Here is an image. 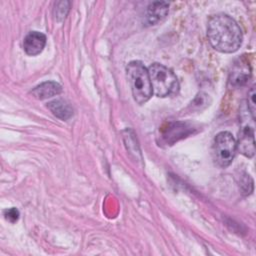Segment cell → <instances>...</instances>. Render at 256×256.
I'll use <instances>...</instances> for the list:
<instances>
[{"label": "cell", "instance_id": "obj_5", "mask_svg": "<svg viewBox=\"0 0 256 256\" xmlns=\"http://www.w3.org/2000/svg\"><path fill=\"white\" fill-rule=\"evenodd\" d=\"M251 77V67L249 61L245 57L239 58L230 73L229 83L234 87H241L245 85Z\"/></svg>", "mask_w": 256, "mask_h": 256}, {"label": "cell", "instance_id": "obj_6", "mask_svg": "<svg viewBox=\"0 0 256 256\" xmlns=\"http://www.w3.org/2000/svg\"><path fill=\"white\" fill-rule=\"evenodd\" d=\"M237 149L241 154L246 157H253L255 154V142H254V130L250 126L242 127L239 132Z\"/></svg>", "mask_w": 256, "mask_h": 256}, {"label": "cell", "instance_id": "obj_2", "mask_svg": "<svg viewBox=\"0 0 256 256\" xmlns=\"http://www.w3.org/2000/svg\"><path fill=\"white\" fill-rule=\"evenodd\" d=\"M126 72L134 100L138 104H144L153 94L148 69L140 61H131Z\"/></svg>", "mask_w": 256, "mask_h": 256}, {"label": "cell", "instance_id": "obj_1", "mask_svg": "<svg viewBox=\"0 0 256 256\" xmlns=\"http://www.w3.org/2000/svg\"><path fill=\"white\" fill-rule=\"evenodd\" d=\"M207 36L213 48L222 53H233L242 43V31L239 25L232 17L223 13L210 18Z\"/></svg>", "mask_w": 256, "mask_h": 256}, {"label": "cell", "instance_id": "obj_4", "mask_svg": "<svg viewBox=\"0 0 256 256\" xmlns=\"http://www.w3.org/2000/svg\"><path fill=\"white\" fill-rule=\"evenodd\" d=\"M236 140L230 132L223 131L216 135L212 145L214 161L220 167H227L231 164L236 154Z\"/></svg>", "mask_w": 256, "mask_h": 256}, {"label": "cell", "instance_id": "obj_13", "mask_svg": "<svg viewBox=\"0 0 256 256\" xmlns=\"http://www.w3.org/2000/svg\"><path fill=\"white\" fill-rule=\"evenodd\" d=\"M4 215H5V218L10 222H15L19 218V212L16 208H10L5 210Z\"/></svg>", "mask_w": 256, "mask_h": 256}, {"label": "cell", "instance_id": "obj_9", "mask_svg": "<svg viewBox=\"0 0 256 256\" xmlns=\"http://www.w3.org/2000/svg\"><path fill=\"white\" fill-rule=\"evenodd\" d=\"M62 92V87L60 84L54 81H47L43 82L40 85L36 86L32 91L31 94L40 100L50 98L52 96H56Z\"/></svg>", "mask_w": 256, "mask_h": 256}, {"label": "cell", "instance_id": "obj_8", "mask_svg": "<svg viewBox=\"0 0 256 256\" xmlns=\"http://www.w3.org/2000/svg\"><path fill=\"white\" fill-rule=\"evenodd\" d=\"M169 4L165 1L152 2L146 10V22L148 25H155L161 22L168 14Z\"/></svg>", "mask_w": 256, "mask_h": 256}, {"label": "cell", "instance_id": "obj_11", "mask_svg": "<svg viewBox=\"0 0 256 256\" xmlns=\"http://www.w3.org/2000/svg\"><path fill=\"white\" fill-rule=\"evenodd\" d=\"M69 9H70V2H67V1L57 2L55 4V8H54L55 18L58 21H62L68 14Z\"/></svg>", "mask_w": 256, "mask_h": 256}, {"label": "cell", "instance_id": "obj_10", "mask_svg": "<svg viewBox=\"0 0 256 256\" xmlns=\"http://www.w3.org/2000/svg\"><path fill=\"white\" fill-rule=\"evenodd\" d=\"M47 107L50 111L58 118L62 120H67L73 115V109L66 101L62 99H57L48 103Z\"/></svg>", "mask_w": 256, "mask_h": 256}, {"label": "cell", "instance_id": "obj_7", "mask_svg": "<svg viewBox=\"0 0 256 256\" xmlns=\"http://www.w3.org/2000/svg\"><path fill=\"white\" fill-rule=\"evenodd\" d=\"M46 44V36L38 31H32L26 35L23 41V48L30 56L38 55L42 52Z\"/></svg>", "mask_w": 256, "mask_h": 256}, {"label": "cell", "instance_id": "obj_12", "mask_svg": "<svg viewBox=\"0 0 256 256\" xmlns=\"http://www.w3.org/2000/svg\"><path fill=\"white\" fill-rule=\"evenodd\" d=\"M255 96H256V92H255V87L253 86L250 91L248 92V99H247V103H248V109L252 115V118L255 119V107H256V103H255Z\"/></svg>", "mask_w": 256, "mask_h": 256}, {"label": "cell", "instance_id": "obj_3", "mask_svg": "<svg viewBox=\"0 0 256 256\" xmlns=\"http://www.w3.org/2000/svg\"><path fill=\"white\" fill-rule=\"evenodd\" d=\"M152 91L158 97L175 95L179 90L176 75L162 64L154 63L148 68Z\"/></svg>", "mask_w": 256, "mask_h": 256}]
</instances>
